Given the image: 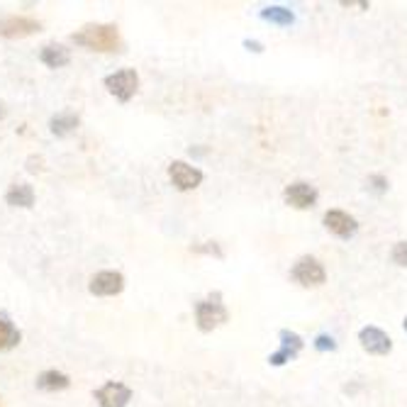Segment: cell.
I'll return each instance as SVG.
<instances>
[{
	"label": "cell",
	"instance_id": "obj_22",
	"mask_svg": "<svg viewBox=\"0 0 407 407\" xmlns=\"http://www.w3.org/2000/svg\"><path fill=\"white\" fill-rule=\"evenodd\" d=\"M369 183H371V186L376 188L378 193H383V191H386V188H388V181L383 179V176H371V179H369Z\"/></svg>",
	"mask_w": 407,
	"mask_h": 407
},
{
	"label": "cell",
	"instance_id": "obj_24",
	"mask_svg": "<svg viewBox=\"0 0 407 407\" xmlns=\"http://www.w3.org/2000/svg\"><path fill=\"white\" fill-rule=\"evenodd\" d=\"M403 327H405V332H407V317H405V322H403Z\"/></svg>",
	"mask_w": 407,
	"mask_h": 407
},
{
	"label": "cell",
	"instance_id": "obj_10",
	"mask_svg": "<svg viewBox=\"0 0 407 407\" xmlns=\"http://www.w3.org/2000/svg\"><path fill=\"white\" fill-rule=\"evenodd\" d=\"M359 342L361 347H364V352L376 354V356H386L393 349L391 337L383 329H378V327H364V329L359 332Z\"/></svg>",
	"mask_w": 407,
	"mask_h": 407
},
{
	"label": "cell",
	"instance_id": "obj_9",
	"mask_svg": "<svg viewBox=\"0 0 407 407\" xmlns=\"http://www.w3.org/2000/svg\"><path fill=\"white\" fill-rule=\"evenodd\" d=\"M95 400H98L100 407H127V403L132 400V391L125 383L110 381L95 391Z\"/></svg>",
	"mask_w": 407,
	"mask_h": 407
},
{
	"label": "cell",
	"instance_id": "obj_2",
	"mask_svg": "<svg viewBox=\"0 0 407 407\" xmlns=\"http://www.w3.org/2000/svg\"><path fill=\"white\" fill-rule=\"evenodd\" d=\"M229 319V312L222 302V295L215 293L205 300H198L196 302V322H198V329L200 332H212L217 329L220 324H225Z\"/></svg>",
	"mask_w": 407,
	"mask_h": 407
},
{
	"label": "cell",
	"instance_id": "obj_14",
	"mask_svg": "<svg viewBox=\"0 0 407 407\" xmlns=\"http://www.w3.org/2000/svg\"><path fill=\"white\" fill-rule=\"evenodd\" d=\"M39 59L49 68H61L71 61V54H68V49L61 47V44H44L42 51H39Z\"/></svg>",
	"mask_w": 407,
	"mask_h": 407
},
{
	"label": "cell",
	"instance_id": "obj_13",
	"mask_svg": "<svg viewBox=\"0 0 407 407\" xmlns=\"http://www.w3.org/2000/svg\"><path fill=\"white\" fill-rule=\"evenodd\" d=\"M5 203L13 208H32L34 205V188L27 183H13L5 193Z\"/></svg>",
	"mask_w": 407,
	"mask_h": 407
},
{
	"label": "cell",
	"instance_id": "obj_7",
	"mask_svg": "<svg viewBox=\"0 0 407 407\" xmlns=\"http://www.w3.org/2000/svg\"><path fill=\"white\" fill-rule=\"evenodd\" d=\"M317 191H314V186H310L305 181H297V183H290V186H285L283 191V200L290 205V208L295 210H310L317 205Z\"/></svg>",
	"mask_w": 407,
	"mask_h": 407
},
{
	"label": "cell",
	"instance_id": "obj_16",
	"mask_svg": "<svg viewBox=\"0 0 407 407\" xmlns=\"http://www.w3.org/2000/svg\"><path fill=\"white\" fill-rule=\"evenodd\" d=\"M78 125H81V120H78V115H73V112H59V115H54V117L49 120V130L54 132L56 137L71 134Z\"/></svg>",
	"mask_w": 407,
	"mask_h": 407
},
{
	"label": "cell",
	"instance_id": "obj_4",
	"mask_svg": "<svg viewBox=\"0 0 407 407\" xmlns=\"http://www.w3.org/2000/svg\"><path fill=\"white\" fill-rule=\"evenodd\" d=\"M290 276L300 285H305V288H317V285H322L327 280V271L314 256H302V259H297L295 266L290 268Z\"/></svg>",
	"mask_w": 407,
	"mask_h": 407
},
{
	"label": "cell",
	"instance_id": "obj_18",
	"mask_svg": "<svg viewBox=\"0 0 407 407\" xmlns=\"http://www.w3.org/2000/svg\"><path fill=\"white\" fill-rule=\"evenodd\" d=\"M261 17L266 22H273V25H280V27H288L295 22V15L290 13L288 8H280V5H271V8H263L261 10Z\"/></svg>",
	"mask_w": 407,
	"mask_h": 407
},
{
	"label": "cell",
	"instance_id": "obj_1",
	"mask_svg": "<svg viewBox=\"0 0 407 407\" xmlns=\"http://www.w3.org/2000/svg\"><path fill=\"white\" fill-rule=\"evenodd\" d=\"M71 39L78 47L102 51V54L122 51V37H120V30L115 25H88L81 32L73 34Z\"/></svg>",
	"mask_w": 407,
	"mask_h": 407
},
{
	"label": "cell",
	"instance_id": "obj_20",
	"mask_svg": "<svg viewBox=\"0 0 407 407\" xmlns=\"http://www.w3.org/2000/svg\"><path fill=\"white\" fill-rule=\"evenodd\" d=\"M314 349H317V352H334L337 342L332 339V337H327V334H319L317 339H314Z\"/></svg>",
	"mask_w": 407,
	"mask_h": 407
},
{
	"label": "cell",
	"instance_id": "obj_8",
	"mask_svg": "<svg viewBox=\"0 0 407 407\" xmlns=\"http://www.w3.org/2000/svg\"><path fill=\"white\" fill-rule=\"evenodd\" d=\"M122 288H125V276L117 271H100V273H95L88 283L90 293L100 295V297L117 295V293H122Z\"/></svg>",
	"mask_w": 407,
	"mask_h": 407
},
{
	"label": "cell",
	"instance_id": "obj_6",
	"mask_svg": "<svg viewBox=\"0 0 407 407\" xmlns=\"http://www.w3.org/2000/svg\"><path fill=\"white\" fill-rule=\"evenodd\" d=\"M169 179L179 191H196L200 183H203V171L186 162H171Z\"/></svg>",
	"mask_w": 407,
	"mask_h": 407
},
{
	"label": "cell",
	"instance_id": "obj_21",
	"mask_svg": "<svg viewBox=\"0 0 407 407\" xmlns=\"http://www.w3.org/2000/svg\"><path fill=\"white\" fill-rule=\"evenodd\" d=\"M193 251H198V254H215V256H222V249L217 246L215 242H208V246H193Z\"/></svg>",
	"mask_w": 407,
	"mask_h": 407
},
{
	"label": "cell",
	"instance_id": "obj_23",
	"mask_svg": "<svg viewBox=\"0 0 407 407\" xmlns=\"http://www.w3.org/2000/svg\"><path fill=\"white\" fill-rule=\"evenodd\" d=\"M244 47H246V49H251V51H256V54H259V51H261V44H259V42H251V39H246Z\"/></svg>",
	"mask_w": 407,
	"mask_h": 407
},
{
	"label": "cell",
	"instance_id": "obj_12",
	"mask_svg": "<svg viewBox=\"0 0 407 407\" xmlns=\"http://www.w3.org/2000/svg\"><path fill=\"white\" fill-rule=\"evenodd\" d=\"M324 227L329 229L332 234H337V237L349 239V237H354V234H356L359 222L344 210H329L324 215Z\"/></svg>",
	"mask_w": 407,
	"mask_h": 407
},
{
	"label": "cell",
	"instance_id": "obj_11",
	"mask_svg": "<svg viewBox=\"0 0 407 407\" xmlns=\"http://www.w3.org/2000/svg\"><path fill=\"white\" fill-rule=\"evenodd\" d=\"M300 349H302L300 334H295V332H290V329H280V349L268 356V364L283 366L285 361H293L297 354H300Z\"/></svg>",
	"mask_w": 407,
	"mask_h": 407
},
{
	"label": "cell",
	"instance_id": "obj_15",
	"mask_svg": "<svg viewBox=\"0 0 407 407\" xmlns=\"http://www.w3.org/2000/svg\"><path fill=\"white\" fill-rule=\"evenodd\" d=\"M20 339H22L20 329L10 322V317L0 314V352H10V349H15L17 344H20Z\"/></svg>",
	"mask_w": 407,
	"mask_h": 407
},
{
	"label": "cell",
	"instance_id": "obj_5",
	"mask_svg": "<svg viewBox=\"0 0 407 407\" xmlns=\"http://www.w3.org/2000/svg\"><path fill=\"white\" fill-rule=\"evenodd\" d=\"M42 30V22L34 20L27 15H3L0 17V37L5 39H17V37H27Z\"/></svg>",
	"mask_w": 407,
	"mask_h": 407
},
{
	"label": "cell",
	"instance_id": "obj_19",
	"mask_svg": "<svg viewBox=\"0 0 407 407\" xmlns=\"http://www.w3.org/2000/svg\"><path fill=\"white\" fill-rule=\"evenodd\" d=\"M393 261L398 266H407V242H398L393 246Z\"/></svg>",
	"mask_w": 407,
	"mask_h": 407
},
{
	"label": "cell",
	"instance_id": "obj_17",
	"mask_svg": "<svg viewBox=\"0 0 407 407\" xmlns=\"http://www.w3.org/2000/svg\"><path fill=\"white\" fill-rule=\"evenodd\" d=\"M68 386H71V381L61 371H44L37 376V388H42V391H66Z\"/></svg>",
	"mask_w": 407,
	"mask_h": 407
},
{
	"label": "cell",
	"instance_id": "obj_3",
	"mask_svg": "<svg viewBox=\"0 0 407 407\" xmlns=\"http://www.w3.org/2000/svg\"><path fill=\"white\" fill-rule=\"evenodd\" d=\"M105 88L117 100L127 102L134 98L137 88H139V76H137L134 68H122V71H115L105 78Z\"/></svg>",
	"mask_w": 407,
	"mask_h": 407
}]
</instances>
